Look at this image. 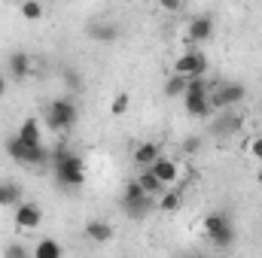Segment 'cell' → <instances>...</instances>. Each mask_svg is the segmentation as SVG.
I'll return each instance as SVG.
<instances>
[{
  "label": "cell",
  "instance_id": "obj_19",
  "mask_svg": "<svg viewBox=\"0 0 262 258\" xmlns=\"http://www.w3.org/2000/svg\"><path fill=\"white\" fill-rule=\"evenodd\" d=\"M186 85H189V76H183V73H171L168 79H165V97H183V91H186Z\"/></svg>",
  "mask_w": 262,
  "mask_h": 258
},
{
  "label": "cell",
  "instance_id": "obj_10",
  "mask_svg": "<svg viewBox=\"0 0 262 258\" xmlns=\"http://www.w3.org/2000/svg\"><path fill=\"white\" fill-rule=\"evenodd\" d=\"M6 67H9V76L15 79V82H25L31 73H34V58L28 55V52H12L9 55V61H6Z\"/></svg>",
  "mask_w": 262,
  "mask_h": 258
},
{
  "label": "cell",
  "instance_id": "obj_3",
  "mask_svg": "<svg viewBox=\"0 0 262 258\" xmlns=\"http://www.w3.org/2000/svg\"><path fill=\"white\" fill-rule=\"evenodd\" d=\"M204 234L216 249H229L235 243V222L229 219V213H210L204 216Z\"/></svg>",
  "mask_w": 262,
  "mask_h": 258
},
{
  "label": "cell",
  "instance_id": "obj_25",
  "mask_svg": "<svg viewBox=\"0 0 262 258\" xmlns=\"http://www.w3.org/2000/svg\"><path fill=\"white\" fill-rule=\"evenodd\" d=\"M180 149H183V155H198V152L204 149V137H201V134H189V137L180 143Z\"/></svg>",
  "mask_w": 262,
  "mask_h": 258
},
{
  "label": "cell",
  "instance_id": "obj_24",
  "mask_svg": "<svg viewBox=\"0 0 262 258\" xmlns=\"http://www.w3.org/2000/svg\"><path fill=\"white\" fill-rule=\"evenodd\" d=\"M21 15H25L28 21L43 18V3H40V0H21Z\"/></svg>",
  "mask_w": 262,
  "mask_h": 258
},
{
  "label": "cell",
  "instance_id": "obj_26",
  "mask_svg": "<svg viewBox=\"0 0 262 258\" xmlns=\"http://www.w3.org/2000/svg\"><path fill=\"white\" fill-rule=\"evenodd\" d=\"M128 107H131V94H128V91H122V94H116V97H113V107H110V113L119 119V116H125V113H128Z\"/></svg>",
  "mask_w": 262,
  "mask_h": 258
},
{
  "label": "cell",
  "instance_id": "obj_8",
  "mask_svg": "<svg viewBox=\"0 0 262 258\" xmlns=\"http://www.w3.org/2000/svg\"><path fill=\"white\" fill-rule=\"evenodd\" d=\"M213 37V15H195L186 28V43L192 46H201Z\"/></svg>",
  "mask_w": 262,
  "mask_h": 258
},
{
  "label": "cell",
  "instance_id": "obj_7",
  "mask_svg": "<svg viewBox=\"0 0 262 258\" xmlns=\"http://www.w3.org/2000/svg\"><path fill=\"white\" fill-rule=\"evenodd\" d=\"M244 125V119L232 110H220V116L210 122V137H235Z\"/></svg>",
  "mask_w": 262,
  "mask_h": 258
},
{
  "label": "cell",
  "instance_id": "obj_12",
  "mask_svg": "<svg viewBox=\"0 0 262 258\" xmlns=\"http://www.w3.org/2000/svg\"><path fill=\"white\" fill-rule=\"evenodd\" d=\"M156 200H159L156 194H143V197H137V200H125L122 210H125V216H131V219H146L152 210H159Z\"/></svg>",
  "mask_w": 262,
  "mask_h": 258
},
{
  "label": "cell",
  "instance_id": "obj_23",
  "mask_svg": "<svg viewBox=\"0 0 262 258\" xmlns=\"http://www.w3.org/2000/svg\"><path fill=\"white\" fill-rule=\"evenodd\" d=\"M61 82H64L67 91H73V94L82 91V73H79L76 67H64V70H61Z\"/></svg>",
  "mask_w": 262,
  "mask_h": 258
},
{
  "label": "cell",
  "instance_id": "obj_21",
  "mask_svg": "<svg viewBox=\"0 0 262 258\" xmlns=\"http://www.w3.org/2000/svg\"><path fill=\"white\" fill-rule=\"evenodd\" d=\"M31 252H34V258H61L64 249H61V243H58V240H49V237H46V240H40Z\"/></svg>",
  "mask_w": 262,
  "mask_h": 258
},
{
  "label": "cell",
  "instance_id": "obj_4",
  "mask_svg": "<svg viewBox=\"0 0 262 258\" xmlns=\"http://www.w3.org/2000/svg\"><path fill=\"white\" fill-rule=\"evenodd\" d=\"M244 97H247V85H244V82H238V79H229V82H213V88H210V104H213V113H220V110H235Z\"/></svg>",
  "mask_w": 262,
  "mask_h": 258
},
{
  "label": "cell",
  "instance_id": "obj_29",
  "mask_svg": "<svg viewBox=\"0 0 262 258\" xmlns=\"http://www.w3.org/2000/svg\"><path fill=\"white\" fill-rule=\"evenodd\" d=\"M247 152H250V158H256V161H262V134H259V137H253V140H250Z\"/></svg>",
  "mask_w": 262,
  "mask_h": 258
},
{
  "label": "cell",
  "instance_id": "obj_2",
  "mask_svg": "<svg viewBox=\"0 0 262 258\" xmlns=\"http://www.w3.org/2000/svg\"><path fill=\"white\" fill-rule=\"evenodd\" d=\"M76 122H79V107L73 97H55L46 107V125L52 134H67Z\"/></svg>",
  "mask_w": 262,
  "mask_h": 258
},
{
  "label": "cell",
  "instance_id": "obj_1",
  "mask_svg": "<svg viewBox=\"0 0 262 258\" xmlns=\"http://www.w3.org/2000/svg\"><path fill=\"white\" fill-rule=\"evenodd\" d=\"M49 164H52L55 183H61L64 189H79V186H85V161H82L76 152H67L64 146H55Z\"/></svg>",
  "mask_w": 262,
  "mask_h": 258
},
{
  "label": "cell",
  "instance_id": "obj_20",
  "mask_svg": "<svg viewBox=\"0 0 262 258\" xmlns=\"http://www.w3.org/2000/svg\"><path fill=\"white\" fill-rule=\"evenodd\" d=\"M34 146H37V143H34ZM28 149H31V146H28V143H25L18 134L6 140V152H9V158H12V161H18V164H25V158H28Z\"/></svg>",
  "mask_w": 262,
  "mask_h": 258
},
{
  "label": "cell",
  "instance_id": "obj_14",
  "mask_svg": "<svg viewBox=\"0 0 262 258\" xmlns=\"http://www.w3.org/2000/svg\"><path fill=\"white\" fill-rule=\"evenodd\" d=\"M82 234H85L92 243H110V240H113V225L104 222V219H92V222H85Z\"/></svg>",
  "mask_w": 262,
  "mask_h": 258
},
{
  "label": "cell",
  "instance_id": "obj_27",
  "mask_svg": "<svg viewBox=\"0 0 262 258\" xmlns=\"http://www.w3.org/2000/svg\"><path fill=\"white\" fill-rule=\"evenodd\" d=\"M143 186H140V183H137V179H131L128 186H125V192H122V203H125V200H137V197H143Z\"/></svg>",
  "mask_w": 262,
  "mask_h": 258
},
{
  "label": "cell",
  "instance_id": "obj_18",
  "mask_svg": "<svg viewBox=\"0 0 262 258\" xmlns=\"http://www.w3.org/2000/svg\"><path fill=\"white\" fill-rule=\"evenodd\" d=\"M137 183L143 186V192H146V194H156V197L168 189V186H165V183H162V179H159L152 170H149V167H140V176H137Z\"/></svg>",
  "mask_w": 262,
  "mask_h": 258
},
{
  "label": "cell",
  "instance_id": "obj_11",
  "mask_svg": "<svg viewBox=\"0 0 262 258\" xmlns=\"http://www.w3.org/2000/svg\"><path fill=\"white\" fill-rule=\"evenodd\" d=\"M149 170H152L165 186H174V183L180 179V167H177V161H174V158H168V155H159V158L149 164Z\"/></svg>",
  "mask_w": 262,
  "mask_h": 258
},
{
  "label": "cell",
  "instance_id": "obj_22",
  "mask_svg": "<svg viewBox=\"0 0 262 258\" xmlns=\"http://www.w3.org/2000/svg\"><path fill=\"white\" fill-rule=\"evenodd\" d=\"M18 137L28 143V146H34V143H40V122L34 119V116H28L25 122H21V128H18Z\"/></svg>",
  "mask_w": 262,
  "mask_h": 258
},
{
  "label": "cell",
  "instance_id": "obj_13",
  "mask_svg": "<svg viewBox=\"0 0 262 258\" xmlns=\"http://www.w3.org/2000/svg\"><path fill=\"white\" fill-rule=\"evenodd\" d=\"M89 37L95 43H101V46H113L119 40V28L113 21H92L89 24Z\"/></svg>",
  "mask_w": 262,
  "mask_h": 258
},
{
  "label": "cell",
  "instance_id": "obj_9",
  "mask_svg": "<svg viewBox=\"0 0 262 258\" xmlns=\"http://www.w3.org/2000/svg\"><path fill=\"white\" fill-rule=\"evenodd\" d=\"M183 107H186V116H192V119H210L213 116L210 94H183Z\"/></svg>",
  "mask_w": 262,
  "mask_h": 258
},
{
  "label": "cell",
  "instance_id": "obj_5",
  "mask_svg": "<svg viewBox=\"0 0 262 258\" xmlns=\"http://www.w3.org/2000/svg\"><path fill=\"white\" fill-rule=\"evenodd\" d=\"M15 228L18 231H37L40 222H43V207L34 203V200H18L15 207Z\"/></svg>",
  "mask_w": 262,
  "mask_h": 258
},
{
  "label": "cell",
  "instance_id": "obj_28",
  "mask_svg": "<svg viewBox=\"0 0 262 258\" xmlns=\"http://www.w3.org/2000/svg\"><path fill=\"white\" fill-rule=\"evenodd\" d=\"M6 255L9 258H25V255H31V249L21 246V243H9V246H6Z\"/></svg>",
  "mask_w": 262,
  "mask_h": 258
},
{
  "label": "cell",
  "instance_id": "obj_6",
  "mask_svg": "<svg viewBox=\"0 0 262 258\" xmlns=\"http://www.w3.org/2000/svg\"><path fill=\"white\" fill-rule=\"evenodd\" d=\"M174 73H183V76H204L207 73V55L204 52H183L177 61H174Z\"/></svg>",
  "mask_w": 262,
  "mask_h": 258
},
{
  "label": "cell",
  "instance_id": "obj_31",
  "mask_svg": "<svg viewBox=\"0 0 262 258\" xmlns=\"http://www.w3.org/2000/svg\"><path fill=\"white\" fill-rule=\"evenodd\" d=\"M6 94V76H0V97Z\"/></svg>",
  "mask_w": 262,
  "mask_h": 258
},
{
  "label": "cell",
  "instance_id": "obj_32",
  "mask_svg": "<svg viewBox=\"0 0 262 258\" xmlns=\"http://www.w3.org/2000/svg\"><path fill=\"white\" fill-rule=\"evenodd\" d=\"M256 183H259V186H262V167H259V170H256Z\"/></svg>",
  "mask_w": 262,
  "mask_h": 258
},
{
  "label": "cell",
  "instance_id": "obj_30",
  "mask_svg": "<svg viewBox=\"0 0 262 258\" xmlns=\"http://www.w3.org/2000/svg\"><path fill=\"white\" fill-rule=\"evenodd\" d=\"M159 6H162L165 12H180V9H183V0H159Z\"/></svg>",
  "mask_w": 262,
  "mask_h": 258
},
{
  "label": "cell",
  "instance_id": "obj_15",
  "mask_svg": "<svg viewBox=\"0 0 262 258\" xmlns=\"http://www.w3.org/2000/svg\"><path fill=\"white\" fill-rule=\"evenodd\" d=\"M159 155H162V146L149 140V143H140V146H134V152H131V161H134L137 167H149V164H152Z\"/></svg>",
  "mask_w": 262,
  "mask_h": 258
},
{
  "label": "cell",
  "instance_id": "obj_16",
  "mask_svg": "<svg viewBox=\"0 0 262 258\" xmlns=\"http://www.w3.org/2000/svg\"><path fill=\"white\" fill-rule=\"evenodd\" d=\"M156 203H159V210H162V213H177V210L183 207V192L168 186L165 192L159 194V200H156Z\"/></svg>",
  "mask_w": 262,
  "mask_h": 258
},
{
  "label": "cell",
  "instance_id": "obj_17",
  "mask_svg": "<svg viewBox=\"0 0 262 258\" xmlns=\"http://www.w3.org/2000/svg\"><path fill=\"white\" fill-rule=\"evenodd\" d=\"M18 200H21V186L12 183V179H3V183H0V207L9 210V207H15Z\"/></svg>",
  "mask_w": 262,
  "mask_h": 258
}]
</instances>
